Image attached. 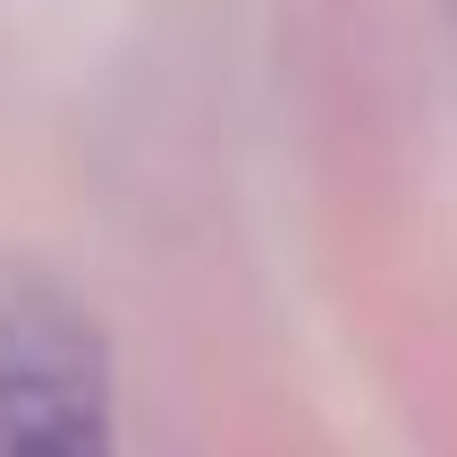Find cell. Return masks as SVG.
<instances>
[{
	"label": "cell",
	"instance_id": "cell-1",
	"mask_svg": "<svg viewBox=\"0 0 457 457\" xmlns=\"http://www.w3.org/2000/svg\"><path fill=\"white\" fill-rule=\"evenodd\" d=\"M0 457H119L102 322L43 262H0Z\"/></svg>",
	"mask_w": 457,
	"mask_h": 457
}]
</instances>
